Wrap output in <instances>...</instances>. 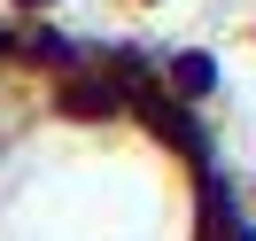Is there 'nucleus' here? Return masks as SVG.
<instances>
[{"label":"nucleus","mask_w":256,"mask_h":241,"mask_svg":"<svg viewBox=\"0 0 256 241\" xmlns=\"http://www.w3.org/2000/svg\"><path fill=\"white\" fill-rule=\"evenodd\" d=\"M210 78H218V70H210V55H178V86H186V94H202Z\"/></svg>","instance_id":"obj_1"}]
</instances>
